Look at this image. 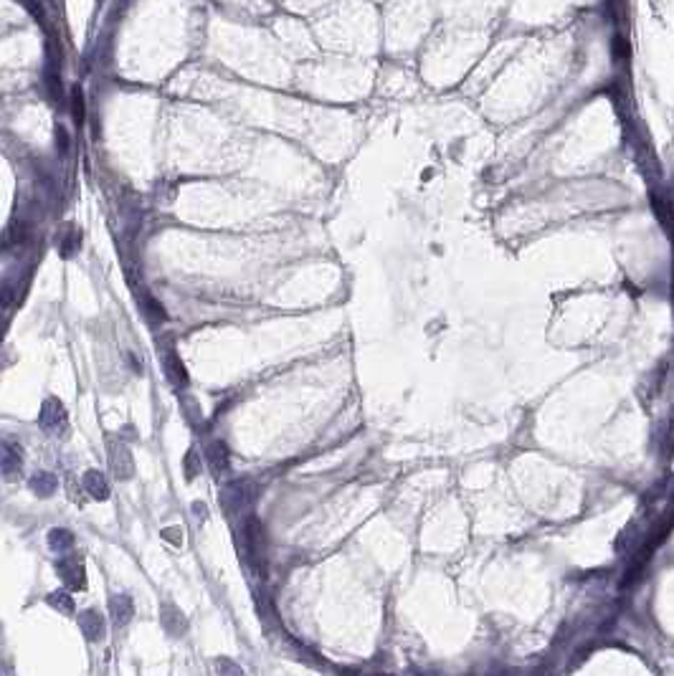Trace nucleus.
<instances>
[{
    "label": "nucleus",
    "mask_w": 674,
    "mask_h": 676,
    "mask_svg": "<svg viewBox=\"0 0 674 676\" xmlns=\"http://www.w3.org/2000/svg\"><path fill=\"white\" fill-rule=\"evenodd\" d=\"M56 570H59V577H61L63 583L69 585L71 591H81V588H87V577H84V562H81L79 557H74V555H63V557L59 560Z\"/></svg>",
    "instance_id": "1"
},
{
    "label": "nucleus",
    "mask_w": 674,
    "mask_h": 676,
    "mask_svg": "<svg viewBox=\"0 0 674 676\" xmlns=\"http://www.w3.org/2000/svg\"><path fill=\"white\" fill-rule=\"evenodd\" d=\"M107 449H110L112 471H114L119 479H130V476L134 474V461H132L130 449H127L122 441H110V443H107Z\"/></svg>",
    "instance_id": "2"
},
{
    "label": "nucleus",
    "mask_w": 674,
    "mask_h": 676,
    "mask_svg": "<svg viewBox=\"0 0 674 676\" xmlns=\"http://www.w3.org/2000/svg\"><path fill=\"white\" fill-rule=\"evenodd\" d=\"M39 423L43 431H61L63 423H66V411H63V405L54 398H48L43 408H41V416H39Z\"/></svg>",
    "instance_id": "3"
},
{
    "label": "nucleus",
    "mask_w": 674,
    "mask_h": 676,
    "mask_svg": "<svg viewBox=\"0 0 674 676\" xmlns=\"http://www.w3.org/2000/svg\"><path fill=\"white\" fill-rule=\"evenodd\" d=\"M21 467H23V451L13 441L0 443V471L6 476H16Z\"/></svg>",
    "instance_id": "4"
},
{
    "label": "nucleus",
    "mask_w": 674,
    "mask_h": 676,
    "mask_svg": "<svg viewBox=\"0 0 674 676\" xmlns=\"http://www.w3.org/2000/svg\"><path fill=\"white\" fill-rule=\"evenodd\" d=\"M132 613H134V606H132V598L130 595H114L110 600V615L114 626H125V623L132 621Z\"/></svg>",
    "instance_id": "5"
},
{
    "label": "nucleus",
    "mask_w": 674,
    "mask_h": 676,
    "mask_svg": "<svg viewBox=\"0 0 674 676\" xmlns=\"http://www.w3.org/2000/svg\"><path fill=\"white\" fill-rule=\"evenodd\" d=\"M84 489L94 499H99V502H104V499L110 497V484L102 476V471H96V469H89L87 474H84Z\"/></svg>",
    "instance_id": "6"
},
{
    "label": "nucleus",
    "mask_w": 674,
    "mask_h": 676,
    "mask_svg": "<svg viewBox=\"0 0 674 676\" xmlns=\"http://www.w3.org/2000/svg\"><path fill=\"white\" fill-rule=\"evenodd\" d=\"M79 626H81V631H84V636H87L89 641H99V638L104 636V618L96 613V611H87V613H81Z\"/></svg>",
    "instance_id": "7"
},
{
    "label": "nucleus",
    "mask_w": 674,
    "mask_h": 676,
    "mask_svg": "<svg viewBox=\"0 0 674 676\" xmlns=\"http://www.w3.org/2000/svg\"><path fill=\"white\" fill-rule=\"evenodd\" d=\"M163 626L170 636H181L188 623H185L183 613L175 606H163Z\"/></svg>",
    "instance_id": "8"
},
{
    "label": "nucleus",
    "mask_w": 674,
    "mask_h": 676,
    "mask_svg": "<svg viewBox=\"0 0 674 676\" xmlns=\"http://www.w3.org/2000/svg\"><path fill=\"white\" fill-rule=\"evenodd\" d=\"M59 486V479L54 474H48V471H39V474H33L31 479V489L39 494V497H51Z\"/></svg>",
    "instance_id": "9"
},
{
    "label": "nucleus",
    "mask_w": 674,
    "mask_h": 676,
    "mask_svg": "<svg viewBox=\"0 0 674 676\" xmlns=\"http://www.w3.org/2000/svg\"><path fill=\"white\" fill-rule=\"evenodd\" d=\"M48 544H51V550H54V552H61V555H66V552L74 547V535H71L69 529L56 527V529H51V532H48Z\"/></svg>",
    "instance_id": "10"
},
{
    "label": "nucleus",
    "mask_w": 674,
    "mask_h": 676,
    "mask_svg": "<svg viewBox=\"0 0 674 676\" xmlns=\"http://www.w3.org/2000/svg\"><path fill=\"white\" fill-rule=\"evenodd\" d=\"M48 606L56 608V611H61L63 615L74 613V598H71L66 591H56L48 595Z\"/></svg>",
    "instance_id": "11"
},
{
    "label": "nucleus",
    "mask_w": 674,
    "mask_h": 676,
    "mask_svg": "<svg viewBox=\"0 0 674 676\" xmlns=\"http://www.w3.org/2000/svg\"><path fill=\"white\" fill-rule=\"evenodd\" d=\"M208 461H211L213 471H218V474L228 467V456H226L223 443H213L211 449H208Z\"/></svg>",
    "instance_id": "12"
},
{
    "label": "nucleus",
    "mask_w": 674,
    "mask_h": 676,
    "mask_svg": "<svg viewBox=\"0 0 674 676\" xmlns=\"http://www.w3.org/2000/svg\"><path fill=\"white\" fill-rule=\"evenodd\" d=\"M198 471H201V461H198V451L190 449L188 456H185V476L188 479H196Z\"/></svg>",
    "instance_id": "13"
},
{
    "label": "nucleus",
    "mask_w": 674,
    "mask_h": 676,
    "mask_svg": "<svg viewBox=\"0 0 674 676\" xmlns=\"http://www.w3.org/2000/svg\"><path fill=\"white\" fill-rule=\"evenodd\" d=\"M167 375H170V380H175V382H185V370H183V365L175 358L167 360Z\"/></svg>",
    "instance_id": "14"
},
{
    "label": "nucleus",
    "mask_w": 674,
    "mask_h": 676,
    "mask_svg": "<svg viewBox=\"0 0 674 676\" xmlns=\"http://www.w3.org/2000/svg\"><path fill=\"white\" fill-rule=\"evenodd\" d=\"M218 668H221V676H243L241 668L236 666L234 661H228V659H221L218 661Z\"/></svg>",
    "instance_id": "15"
},
{
    "label": "nucleus",
    "mask_w": 674,
    "mask_h": 676,
    "mask_svg": "<svg viewBox=\"0 0 674 676\" xmlns=\"http://www.w3.org/2000/svg\"><path fill=\"white\" fill-rule=\"evenodd\" d=\"M163 537L167 540V542H175V544H181L183 542V537H181V529L178 527H170V529H165L163 532Z\"/></svg>",
    "instance_id": "16"
}]
</instances>
